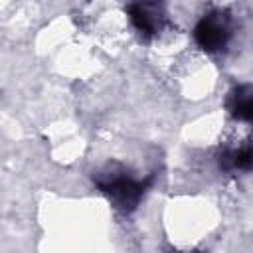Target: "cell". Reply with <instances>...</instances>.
I'll use <instances>...</instances> for the list:
<instances>
[{
  "label": "cell",
  "instance_id": "6da1fadb",
  "mask_svg": "<svg viewBox=\"0 0 253 253\" xmlns=\"http://www.w3.org/2000/svg\"><path fill=\"white\" fill-rule=\"evenodd\" d=\"M227 36H229V26L219 14L204 18L196 28V38L204 49H219L221 45H225Z\"/></svg>",
  "mask_w": 253,
  "mask_h": 253
},
{
  "label": "cell",
  "instance_id": "7a4b0ae2",
  "mask_svg": "<svg viewBox=\"0 0 253 253\" xmlns=\"http://www.w3.org/2000/svg\"><path fill=\"white\" fill-rule=\"evenodd\" d=\"M231 101V113L245 123H253V87H239Z\"/></svg>",
  "mask_w": 253,
  "mask_h": 253
}]
</instances>
